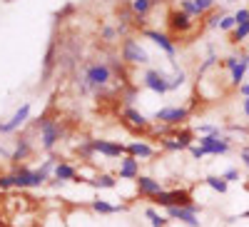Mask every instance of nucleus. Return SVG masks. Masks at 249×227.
I'll return each mask as SVG.
<instances>
[{
    "instance_id": "1",
    "label": "nucleus",
    "mask_w": 249,
    "mask_h": 227,
    "mask_svg": "<svg viewBox=\"0 0 249 227\" xmlns=\"http://www.w3.org/2000/svg\"><path fill=\"white\" fill-rule=\"evenodd\" d=\"M112 77H115V75H112L110 65L105 63V60H97V63H88L77 80L85 82V88H88L90 93H102V90L110 85Z\"/></svg>"
},
{
    "instance_id": "2",
    "label": "nucleus",
    "mask_w": 249,
    "mask_h": 227,
    "mask_svg": "<svg viewBox=\"0 0 249 227\" xmlns=\"http://www.w3.org/2000/svg\"><path fill=\"white\" fill-rule=\"evenodd\" d=\"M33 130H40V148H43L45 152L55 150V145L62 140V135H65V128H62L57 120L48 117V115L37 117L33 122Z\"/></svg>"
},
{
    "instance_id": "3",
    "label": "nucleus",
    "mask_w": 249,
    "mask_h": 227,
    "mask_svg": "<svg viewBox=\"0 0 249 227\" xmlns=\"http://www.w3.org/2000/svg\"><path fill=\"white\" fill-rule=\"evenodd\" d=\"M13 177H15V188L18 190H35L43 188L50 180V172H45L43 168H28V165H15L13 168Z\"/></svg>"
},
{
    "instance_id": "4",
    "label": "nucleus",
    "mask_w": 249,
    "mask_h": 227,
    "mask_svg": "<svg viewBox=\"0 0 249 227\" xmlns=\"http://www.w3.org/2000/svg\"><path fill=\"white\" fill-rule=\"evenodd\" d=\"M120 55L124 60V65H147L150 63V53L144 50V45H140V40L137 38H124L122 40V45H120Z\"/></svg>"
},
{
    "instance_id": "5",
    "label": "nucleus",
    "mask_w": 249,
    "mask_h": 227,
    "mask_svg": "<svg viewBox=\"0 0 249 227\" xmlns=\"http://www.w3.org/2000/svg\"><path fill=\"white\" fill-rule=\"evenodd\" d=\"M152 202L164 210L167 208H190V205H195V197L190 190L179 188V190H162L157 197H152Z\"/></svg>"
},
{
    "instance_id": "6",
    "label": "nucleus",
    "mask_w": 249,
    "mask_h": 227,
    "mask_svg": "<svg viewBox=\"0 0 249 227\" xmlns=\"http://www.w3.org/2000/svg\"><path fill=\"white\" fill-rule=\"evenodd\" d=\"M190 108H179V105H172V108H160L155 115H152V122H160V125H170V128H184V122L190 120Z\"/></svg>"
},
{
    "instance_id": "7",
    "label": "nucleus",
    "mask_w": 249,
    "mask_h": 227,
    "mask_svg": "<svg viewBox=\"0 0 249 227\" xmlns=\"http://www.w3.org/2000/svg\"><path fill=\"white\" fill-rule=\"evenodd\" d=\"M164 212H167V220L179 222V225H184V227H202V220H199L202 208H199L197 202L190 205V208H167Z\"/></svg>"
},
{
    "instance_id": "8",
    "label": "nucleus",
    "mask_w": 249,
    "mask_h": 227,
    "mask_svg": "<svg viewBox=\"0 0 249 227\" xmlns=\"http://www.w3.org/2000/svg\"><path fill=\"white\" fill-rule=\"evenodd\" d=\"M197 145H202L207 155L219 157V155H227V152L232 150V140L227 137V135H199Z\"/></svg>"
},
{
    "instance_id": "9",
    "label": "nucleus",
    "mask_w": 249,
    "mask_h": 227,
    "mask_svg": "<svg viewBox=\"0 0 249 227\" xmlns=\"http://www.w3.org/2000/svg\"><path fill=\"white\" fill-rule=\"evenodd\" d=\"M142 85L152 90L155 95H167L170 93V75L167 73H162V70H144L142 75Z\"/></svg>"
},
{
    "instance_id": "10",
    "label": "nucleus",
    "mask_w": 249,
    "mask_h": 227,
    "mask_svg": "<svg viewBox=\"0 0 249 227\" xmlns=\"http://www.w3.org/2000/svg\"><path fill=\"white\" fill-rule=\"evenodd\" d=\"M30 110H33V105L30 102H23L15 113H13V117L10 120H5V122H0V135H13V132H18L20 128L25 125V122L30 120Z\"/></svg>"
},
{
    "instance_id": "11",
    "label": "nucleus",
    "mask_w": 249,
    "mask_h": 227,
    "mask_svg": "<svg viewBox=\"0 0 249 227\" xmlns=\"http://www.w3.org/2000/svg\"><path fill=\"white\" fill-rule=\"evenodd\" d=\"M144 38L147 40H152V43L167 55L172 63H175V55H177V48H175V43H172V38L167 35V33H162V30H152V28H144Z\"/></svg>"
},
{
    "instance_id": "12",
    "label": "nucleus",
    "mask_w": 249,
    "mask_h": 227,
    "mask_svg": "<svg viewBox=\"0 0 249 227\" xmlns=\"http://www.w3.org/2000/svg\"><path fill=\"white\" fill-rule=\"evenodd\" d=\"M92 152L107 157V160H120L127 155L122 142H115V140H92Z\"/></svg>"
},
{
    "instance_id": "13",
    "label": "nucleus",
    "mask_w": 249,
    "mask_h": 227,
    "mask_svg": "<svg viewBox=\"0 0 249 227\" xmlns=\"http://www.w3.org/2000/svg\"><path fill=\"white\" fill-rule=\"evenodd\" d=\"M135 188H137V195L152 200V197H157V195L164 190V185H162V180H157V177H152V175H140V177L135 180Z\"/></svg>"
},
{
    "instance_id": "14",
    "label": "nucleus",
    "mask_w": 249,
    "mask_h": 227,
    "mask_svg": "<svg viewBox=\"0 0 249 227\" xmlns=\"http://www.w3.org/2000/svg\"><path fill=\"white\" fill-rule=\"evenodd\" d=\"M142 172H140V160L132 157V155H124L117 160V177L120 180H137Z\"/></svg>"
},
{
    "instance_id": "15",
    "label": "nucleus",
    "mask_w": 249,
    "mask_h": 227,
    "mask_svg": "<svg viewBox=\"0 0 249 227\" xmlns=\"http://www.w3.org/2000/svg\"><path fill=\"white\" fill-rule=\"evenodd\" d=\"M30 152H33V140H30V135H18L15 148H13V152H10V162H13V165H25V160L30 157Z\"/></svg>"
},
{
    "instance_id": "16",
    "label": "nucleus",
    "mask_w": 249,
    "mask_h": 227,
    "mask_svg": "<svg viewBox=\"0 0 249 227\" xmlns=\"http://www.w3.org/2000/svg\"><path fill=\"white\" fill-rule=\"evenodd\" d=\"M167 28H170L172 33H179V35H182V33H190V30L195 28V20L177 8V10H172V13L167 15Z\"/></svg>"
},
{
    "instance_id": "17",
    "label": "nucleus",
    "mask_w": 249,
    "mask_h": 227,
    "mask_svg": "<svg viewBox=\"0 0 249 227\" xmlns=\"http://www.w3.org/2000/svg\"><path fill=\"white\" fill-rule=\"evenodd\" d=\"M122 120L127 122L135 130H150L152 128V117H147L144 113H140L137 108H124L122 110Z\"/></svg>"
},
{
    "instance_id": "18",
    "label": "nucleus",
    "mask_w": 249,
    "mask_h": 227,
    "mask_svg": "<svg viewBox=\"0 0 249 227\" xmlns=\"http://www.w3.org/2000/svg\"><path fill=\"white\" fill-rule=\"evenodd\" d=\"M124 152L132 155V157H137V160L142 162V160L155 157V155H157V148H152L150 142H144V140H132V142H127V145H124Z\"/></svg>"
},
{
    "instance_id": "19",
    "label": "nucleus",
    "mask_w": 249,
    "mask_h": 227,
    "mask_svg": "<svg viewBox=\"0 0 249 227\" xmlns=\"http://www.w3.org/2000/svg\"><path fill=\"white\" fill-rule=\"evenodd\" d=\"M90 208L97 215H115V212H127L130 205H112V202L102 200V197H95V200H90Z\"/></svg>"
},
{
    "instance_id": "20",
    "label": "nucleus",
    "mask_w": 249,
    "mask_h": 227,
    "mask_svg": "<svg viewBox=\"0 0 249 227\" xmlns=\"http://www.w3.org/2000/svg\"><path fill=\"white\" fill-rule=\"evenodd\" d=\"M77 168H75V165H70V162H57V168L53 170V180H60L62 185H65V182H77Z\"/></svg>"
},
{
    "instance_id": "21",
    "label": "nucleus",
    "mask_w": 249,
    "mask_h": 227,
    "mask_svg": "<svg viewBox=\"0 0 249 227\" xmlns=\"http://www.w3.org/2000/svg\"><path fill=\"white\" fill-rule=\"evenodd\" d=\"M57 43H55V38L48 43V50H45V57H43V82H48V77H50V73H53V68H55V63H57Z\"/></svg>"
},
{
    "instance_id": "22",
    "label": "nucleus",
    "mask_w": 249,
    "mask_h": 227,
    "mask_svg": "<svg viewBox=\"0 0 249 227\" xmlns=\"http://www.w3.org/2000/svg\"><path fill=\"white\" fill-rule=\"evenodd\" d=\"M92 188L95 190H115L117 188V177L110 172H97L92 177Z\"/></svg>"
},
{
    "instance_id": "23",
    "label": "nucleus",
    "mask_w": 249,
    "mask_h": 227,
    "mask_svg": "<svg viewBox=\"0 0 249 227\" xmlns=\"http://www.w3.org/2000/svg\"><path fill=\"white\" fill-rule=\"evenodd\" d=\"M127 5L132 10V18H147L152 5H155V0H127Z\"/></svg>"
},
{
    "instance_id": "24",
    "label": "nucleus",
    "mask_w": 249,
    "mask_h": 227,
    "mask_svg": "<svg viewBox=\"0 0 249 227\" xmlns=\"http://www.w3.org/2000/svg\"><path fill=\"white\" fill-rule=\"evenodd\" d=\"M204 185L210 190H214L217 195H227V190H230V182H227L222 175H207L204 177Z\"/></svg>"
},
{
    "instance_id": "25",
    "label": "nucleus",
    "mask_w": 249,
    "mask_h": 227,
    "mask_svg": "<svg viewBox=\"0 0 249 227\" xmlns=\"http://www.w3.org/2000/svg\"><path fill=\"white\" fill-rule=\"evenodd\" d=\"M247 70H249V63H244V57L239 60V65L230 73V82H232V85L234 88H239L242 85V82H244V77H247Z\"/></svg>"
},
{
    "instance_id": "26",
    "label": "nucleus",
    "mask_w": 249,
    "mask_h": 227,
    "mask_svg": "<svg viewBox=\"0 0 249 227\" xmlns=\"http://www.w3.org/2000/svg\"><path fill=\"white\" fill-rule=\"evenodd\" d=\"M144 217H147L150 220V227H167V217H164L162 212H157L155 208H147V210H144Z\"/></svg>"
},
{
    "instance_id": "27",
    "label": "nucleus",
    "mask_w": 249,
    "mask_h": 227,
    "mask_svg": "<svg viewBox=\"0 0 249 227\" xmlns=\"http://www.w3.org/2000/svg\"><path fill=\"white\" fill-rule=\"evenodd\" d=\"M160 148L162 150H167V152H184V145L175 137V135H170V137H162L160 140Z\"/></svg>"
},
{
    "instance_id": "28",
    "label": "nucleus",
    "mask_w": 249,
    "mask_h": 227,
    "mask_svg": "<svg viewBox=\"0 0 249 227\" xmlns=\"http://www.w3.org/2000/svg\"><path fill=\"white\" fill-rule=\"evenodd\" d=\"M247 38H249V23H242V25H237V28L230 33V43L239 45V43H244Z\"/></svg>"
},
{
    "instance_id": "29",
    "label": "nucleus",
    "mask_w": 249,
    "mask_h": 227,
    "mask_svg": "<svg viewBox=\"0 0 249 227\" xmlns=\"http://www.w3.org/2000/svg\"><path fill=\"white\" fill-rule=\"evenodd\" d=\"M107 65H110V70H112V75L115 77H124V60H122V55H110V60H107Z\"/></svg>"
},
{
    "instance_id": "30",
    "label": "nucleus",
    "mask_w": 249,
    "mask_h": 227,
    "mask_svg": "<svg viewBox=\"0 0 249 227\" xmlns=\"http://www.w3.org/2000/svg\"><path fill=\"white\" fill-rule=\"evenodd\" d=\"M172 68H175V75L170 77V93H172V90H179V88L184 85V82H187V73H184V70H179L177 65H172Z\"/></svg>"
},
{
    "instance_id": "31",
    "label": "nucleus",
    "mask_w": 249,
    "mask_h": 227,
    "mask_svg": "<svg viewBox=\"0 0 249 227\" xmlns=\"http://www.w3.org/2000/svg\"><path fill=\"white\" fill-rule=\"evenodd\" d=\"M179 10H182V13H187L192 20L202 18V13H199V10H197V5H195V0H179Z\"/></svg>"
},
{
    "instance_id": "32",
    "label": "nucleus",
    "mask_w": 249,
    "mask_h": 227,
    "mask_svg": "<svg viewBox=\"0 0 249 227\" xmlns=\"http://www.w3.org/2000/svg\"><path fill=\"white\" fill-rule=\"evenodd\" d=\"M100 38L105 40V43H117L120 33H117V28H112V25H102V30H100Z\"/></svg>"
},
{
    "instance_id": "33",
    "label": "nucleus",
    "mask_w": 249,
    "mask_h": 227,
    "mask_svg": "<svg viewBox=\"0 0 249 227\" xmlns=\"http://www.w3.org/2000/svg\"><path fill=\"white\" fill-rule=\"evenodd\" d=\"M195 5L202 15H210L214 8H217V0H195Z\"/></svg>"
},
{
    "instance_id": "34",
    "label": "nucleus",
    "mask_w": 249,
    "mask_h": 227,
    "mask_svg": "<svg viewBox=\"0 0 249 227\" xmlns=\"http://www.w3.org/2000/svg\"><path fill=\"white\" fill-rule=\"evenodd\" d=\"M195 132H199V135H222L219 125H207V122L197 125V128H195Z\"/></svg>"
},
{
    "instance_id": "35",
    "label": "nucleus",
    "mask_w": 249,
    "mask_h": 227,
    "mask_svg": "<svg viewBox=\"0 0 249 227\" xmlns=\"http://www.w3.org/2000/svg\"><path fill=\"white\" fill-rule=\"evenodd\" d=\"M237 28V20H234V15H224L222 20H219V30H224V33H232Z\"/></svg>"
},
{
    "instance_id": "36",
    "label": "nucleus",
    "mask_w": 249,
    "mask_h": 227,
    "mask_svg": "<svg viewBox=\"0 0 249 227\" xmlns=\"http://www.w3.org/2000/svg\"><path fill=\"white\" fill-rule=\"evenodd\" d=\"M15 188V177H13V172H3L0 175V190H13Z\"/></svg>"
},
{
    "instance_id": "37",
    "label": "nucleus",
    "mask_w": 249,
    "mask_h": 227,
    "mask_svg": "<svg viewBox=\"0 0 249 227\" xmlns=\"http://www.w3.org/2000/svg\"><path fill=\"white\" fill-rule=\"evenodd\" d=\"M137 100V88L132 85V88H127L122 93V102H124V108H132V102Z\"/></svg>"
},
{
    "instance_id": "38",
    "label": "nucleus",
    "mask_w": 249,
    "mask_h": 227,
    "mask_svg": "<svg viewBox=\"0 0 249 227\" xmlns=\"http://www.w3.org/2000/svg\"><path fill=\"white\" fill-rule=\"evenodd\" d=\"M222 177H224L227 182H230V185H232V182H239V180H242V175H239V170H237V168H227V170L222 172Z\"/></svg>"
},
{
    "instance_id": "39",
    "label": "nucleus",
    "mask_w": 249,
    "mask_h": 227,
    "mask_svg": "<svg viewBox=\"0 0 249 227\" xmlns=\"http://www.w3.org/2000/svg\"><path fill=\"white\" fill-rule=\"evenodd\" d=\"M222 18H224L222 13L212 10L210 15H207V23H204V25H207V28H219V20H222Z\"/></svg>"
},
{
    "instance_id": "40",
    "label": "nucleus",
    "mask_w": 249,
    "mask_h": 227,
    "mask_svg": "<svg viewBox=\"0 0 249 227\" xmlns=\"http://www.w3.org/2000/svg\"><path fill=\"white\" fill-rule=\"evenodd\" d=\"M234 20H237V25L249 23V8H239V10H234Z\"/></svg>"
},
{
    "instance_id": "41",
    "label": "nucleus",
    "mask_w": 249,
    "mask_h": 227,
    "mask_svg": "<svg viewBox=\"0 0 249 227\" xmlns=\"http://www.w3.org/2000/svg\"><path fill=\"white\" fill-rule=\"evenodd\" d=\"M239 60H242L239 55H230V57H224V63H222V65H224L227 70H230V73H232V70H234V68L239 65Z\"/></svg>"
},
{
    "instance_id": "42",
    "label": "nucleus",
    "mask_w": 249,
    "mask_h": 227,
    "mask_svg": "<svg viewBox=\"0 0 249 227\" xmlns=\"http://www.w3.org/2000/svg\"><path fill=\"white\" fill-rule=\"evenodd\" d=\"M190 155H192L195 160H202V157H204L207 152H204V148H202V145H197V142H195V145L190 148Z\"/></svg>"
},
{
    "instance_id": "43",
    "label": "nucleus",
    "mask_w": 249,
    "mask_h": 227,
    "mask_svg": "<svg viewBox=\"0 0 249 227\" xmlns=\"http://www.w3.org/2000/svg\"><path fill=\"white\" fill-rule=\"evenodd\" d=\"M70 13H75V5H72V3H68L62 10H57V13H55V18H57V20H62V18H68Z\"/></svg>"
},
{
    "instance_id": "44",
    "label": "nucleus",
    "mask_w": 249,
    "mask_h": 227,
    "mask_svg": "<svg viewBox=\"0 0 249 227\" xmlns=\"http://www.w3.org/2000/svg\"><path fill=\"white\" fill-rule=\"evenodd\" d=\"M239 160H242L244 168L249 170V150H247V148H244V150H239Z\"/></svg>"
},
{
    "instance_id": "45",
    "label": "nucleus",
    "mask_w": 249,
    "mask_h": 227,
    "mask_svg": "<svg viewBox=\"0 0 249 227\" xmlns=\"http://www.w3.org/2000/svg\"><path fill=\"white\" fill-rule=\"evenodd\" d=\"M239 95L242 97H249V82H242V85H239Z\"/></svg>"
},
{
    "instance_id": "46",
    "label": "nucleus",
    "mask_w": 249,
    "mask_h": 227,
    "mask_svg": "<svg viewBox=\"0 0 249 227\" xmlns=\"http://www.w3.org/2000/svg\"><path fill=\"white\" fill-rule=\"evenodd\" d=\"M242 113H244V117H249V97L242 100Z\"/></svg>"
},
{
    "instance_id": "47",
    "label": "nucleus",
    "mask_w": 249,
    "mask_h": 227,
    "mask_svg": "<svg viewBox=\"0 0 249 227\" xmlns=\"http://www.w3.org/2000/svg\"><path fill=\"white\" fill-rule=\"evenodd\" d=\"M242 57H244V63H249V53H247V55H242Z\"/></svg>"
},
{
    "instance_id": "48",
    "label": "nucleus",
    "mask_w": 249,
    "mask_h": 227,
    "mask_svg": "<svg viewBox=\"0 0 249 227\" xmlns=\"http://www.w3.org/2000/svg\"><path fill=\"white\" fill-rule=\"evenodd\" d=\"M0 227H3V217H0Z\"/></svg>"
},
{
    "instance_id": "49",
    "label": "nucleus",
    "mask_w": 249,
    "mask_h": 227,
    "mask_svg": "<svg viewBox=\"0 0 249 227\" xmlns=\"http://www.w3.org/2000/svg\"><path fill=\"white\" fill-rule=\"evenodd\" d=\"M5 3H13V0H5Z\"/></svg>"
},
{
    "instance_id": "50",
    "label": "nucleus",
    "mask_w": 249,
    "mask_h": 227,
    "mask_svg": "<svg viewBox=\"0 0 249 227\" xmlns=\"http://www.w3.org/2000/svg\"><path fill=\"white\" fill-rule=\"evenodd\" d=\"M105 3H112V0H105Z\"/></svg>"
}]
</instances>
